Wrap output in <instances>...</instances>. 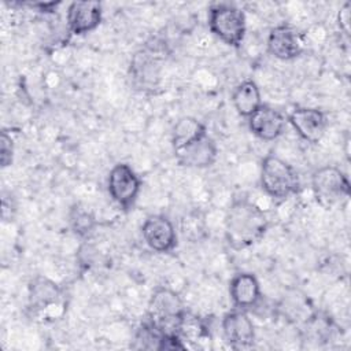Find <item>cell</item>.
<instances>
[{"mask_svg": "<svg viewBox=\"0 0 351 351\" xmlns=\"http://www.w3.org/2000/svg\"><path fill=\"white\" fill-rule=\"evenodd\" d=\"M97 255V251L92 244H82L80 251H78V261L80 265L84 267H90L95 263V256Z\"/></svg>", "mask_w": 351, "mask_h": 351, "instance_id": "603a6c76", "label": "cell"}, {"mask_svg": "<svg viewBox=\"0 0 351 351\" xmlns=\"http://www.w3.org/2000/svg\"><path fill=\"white\" fill-rule=\"evenodd\" d=\"M208 27L226 45L239 48L247 30L245 15L233 4H213L208 8Z\"/></svg>", "mask_w": 351, "mask_h": 351, "instance_id": "3957f363", "label": "cell"}, {"mask_svg": "<svg viewBox=\"0 0 351 351\" xmlns=\"http://www.w3.org/2000/svg\"><path fill=\"white\" fill-rule=\"evenodd\" d=\"M186 308L180 295L170 288H156L147 306V321L163 333H176V325Z\"/></svg>", "mask_w": 351, "mask_h": 351, "instance_id": "277c9868", "label": "cell"}, {"mask_svg": "<svg viewBox=\"0 0 351 351\" xmlns=\"http://www.w3.org/2000/svg\"><path fill=\"white\" fill-rule=\"evenodd\" d=\"M229 295L236 308L255 307L261 298V285L252 273H237L229 284Z\"/></svg>", "mask_w": 351, "mask_h": 351, "instance_id": "9a60e30c", "label": "cell"}, {"mask_svg": "<svg viewBox=\"0 0 351 351\" xmlns=\"http://www.w3.org/2000/svg\"><path fill=\"white\" fill-rule=\"evenodd\" d=\"M67 218L70 229L81 239H88L95 232L96 218L85 206L80 203L73 204L69 210Z\"/></svg>", "mask_w": 351, "mask_h": 351, "instance_id": "ffe728a7", "label": "cell"}, {"mask_svg": "<svg viewBox=\"0 0 351 351\" xmlns=\"http://www.w3.org/2000/svg\"><path fill=\"white\" fill-rule=\"evenodd\" d=\"M232 103L234 110L241 117H251L261 106V90L252 80H245L240 82L232 93Z\"/></svg>", "mask_w": 351, "mask_h": 351, "instance_id": "2e32d148", "label": "cell"}, {"mask_svg": "<svg viewBox=\"0 0 351 351\" xmlns=\"http://www.w3.org/2000/svg\"><path fill=\"white\" fill-rule=\"evenodd\" d=\"M60 298L59 287L45 277H36L29 284V304L32 308L43 310L55 304Z\"/></svg>", "mask_w": 351, "mask_h": 351, "instance_id": "e0dca14e", "label": "cell"}, {"mask_svg": "<svg viewBox=\"0 0 351 351\" xmlns=\"http://www.w3.org/2000/svg\"><path fill=\"white\" fill-rule=\"evenodd\" d=\"M207 133L206 126L193 117H184L177 121L171 132V145L173 149L181 148L182 145L191 143L192 140Z\"/></svg>", "mask_w": 351, "mask_h": 351, "instance_id": "d6986e66", "label": "cell"}, {"mask_svg": "<svg viewBox=\"0 0 351 351\" xmlns=\"http://www.w3.org/2000/svg\"><path fill=\"white\" fill-rule=\"evenodd\" d=\"M60 4V1H51V3H27L29 7L32 8H36L40 12H45V14H49V12H53L56 10V7Z\"/></svg>", "mask_w": 351, "mask_h": 351, "instance_id": "d4e9b609", "label": "cell"}, {"mask_svg": "<svg viewBox=\"0 0 351 351\" xmlns=\"http://www.w3.org/2000/svg\"><path fill=\"white\" fill-rule=\"evenodd\" d=\"M176 333L181 337V340L189 341V343H197L202 340H207L210 337L208 328L206 322L192 314L191 311H184V314L180 317L177 325H176Z\"/></svg>", "mask_w": 351, "mask_h": 351, "instance_id": "ac0fdd59", "label": "cell"}, {"mask_svg": "<svg viewBox=\"0 0 351 351\" xmlns=\"http://www.w3.org/2000/svg\"><path fill=\"white\" fill-rule=\"evenodd\" d=\"M288 122L300 138L311 144L321 141L328 126L325 112L313 107L295 108L289 114Z\"/></svg>", "mask_w": 351, "mask_h": 351, "instance_id": "9c48e42d", "label": "cell"}, {"mask_svg": "<svg viewBox=\"0 0 351 351\" xmlns=\"http://www.w3.org/2000/svg\"><path fill=\"white\" fill-rule=\"evenodd\" d=\"M285 123L287 121L280 111L265 104L248 117V128L251 133L263 141L278 138L284 132Z\"/></svg>", "mask_w": 351, "mask_h": 351, "instance_id": "5bb4252c", "label": "cell"}, {"mask_svg": "<svg viewBox=\"0 0 351 351\" xmlns=\"http://www.w3.org/2000/svg\"><path fill=\"white\" fill-rule=\"evenodd\" d=\"M311 189L317 202L329 208L350 196V181L337 166H322L313 173Z\"/></svg>", "mask_w": 351, "mask_h": 351, "instance_id": "5b68a950", "label": "cell"}, {"mask_svg": "<svg viewBox=\"0 0 351 351\" xmlns=\"http://www.w3.org/2000/svg\"><path fill=\"white\" fill-rule=\"evenodd\" d=\"M14 158V141L7 132H1L0 137V163L1 167H7L12 163Z\"/></svg>", "mask_w": 351, "mask_h": 351, "instance_id": "7402d4cb", "label": "cell"}, {"mask_svg": "<svg viewBox=\"0 0 351 351\" xmlns=\"http://www.w3.org/2000/svg\"><path fill=\"white\" fill-rule=\"evenodd\" d=\"M261 186L273 199L296 195L300 181L295 169L276 155H267L261 165Z\"/></svg>", "mask_w": 351, "mask_h": 351, "instance_id": "7a4b0ae2", "label": "cell"}, {"mask_svg": "<svg viewBox=\"0 0 351 351\" xmlns=\"http://www.w3.org/2000/svg\"><path fill=\"white\" fill-rule=\"evenodd\" d=\"M267 230L265 213L247 199L236 200L225 215V239L234 250L247 248L259 241Z\"/></svg>", "mask_w": 351, "mask_h": 351, "instance_id": "6da1fadb", "label": "cell"}, {"mask_svg": "<svg viewBox=\"0 0 351 351\" xmlns=\"http://www.w3.org/2000/svg\"><path fill=\"white\" fill-rule=\"evenodd\" d=\"M303 36L291 25H277L267 36V49L271 56L280 60L298 58L303 52Z\"/></svg>", "mask_w": 351, "mask_h": 351, "instance_id": "30bf717a", "label": "cell"}, {"mask_svg": "<svg viewBox=\"0 0 351 351\" xmlns=\"http://www.w3.org/2000/svg\"><path fill=\"white\" fill-rule=\"evenodd\" d=\"M129 74L136 89L140 90H152L158 86L159 75H160V64L156 56H154L152 51L141 49L134 53Z\"/></svg>", "mask_w": 351, "mask_h": 351, "instance_id": "4fadbf2b", "label": "cell"}, {"mask_svg": "<svg viewBox=\"0 0 351 351\" xmlns=\"http://www.w3.org/2000/svg\"><path fill=\"white\" fill-rule=\"evenodd\" d=\"M163 335L158 326L149 321H144L134 335L132 347L136 350H159Z\"/></svg>", "mask_w": 351, "mask_h": 351, "instance_id": "44dd1931", "label": "cell"}, {"mask_svg": "<svg viewBox=\"0 0 351 351\" xmlns=\"http://www.w3.org/2000/svg\"><path fill=\"white\" fill-rule=\"evenodd\" d=\"M225 340L233 347H248L255 340V328L245 310L236 308L223 315L221 322Z\"/></svg>", "mask_w": 351, "mask_h": 351, "instance_id": "7c38bea8", "label": "cell"}, {"mask_svg": "<svg viewBox=\"0 0 351 351\" xmlns=\"http://www.w3.org/2000/svg\"><path fill=\"white\" fill-rule=\"evenodd\" d=\"M67 26L73 34L82 36L95 30L103 18V8L99 1H73L67 7Z\"/></svg>", "mask_w": 351, "mask_h": 351, "instance_id": "8fae6325", "label": "cell"}, {"mask_svg": "<svg viewBox=\"0 0 351 351\" xmlns=\"http://www.w3.org/2000/svg\"><path fill=\"white\" fill-rule=\"evenodd\" d=\"M107 189L110 197L123 210H129L141 189V180L126 163H117L108 173Z\"/></svg>", "mask_w": 351, "mask_h": 351, "instance_id": "8992f818", "label": "cell"}, {"mask_svg": "<svg viewBox=\"0 0 351 351\" xmlns=\"http://www.w3.org/2000/svg\"><path fill=\"white\" fill-rule=\"evenodd\" d=\"M145 244L155 252L167 254L177 245V232L173 222L162 214L149 215L141 226Z\"/></svg>", "mask_w": 351, "mask_h": 351, "instance_id": "52a82bcc", "label": "cell"}, {"mask_svg": "<svg viewBox=\"0 0 351 351\" xmlns=\"http://www.w3.org/2000/svg\"><path fill=\"white\" fill-rule=\"evenodd\" d=\"M173 151L180 165L195 169H206L213 166L218 156L217 144L208 136V133H204L203 136Z\"/></svg>", "mask_w": 351, "mask_h": 351, "instance_id": "ba28073f", "label": "cell"}, {"mask_svg": "<svg viewBox=\"0 0 351 351\" xmlns=\"http://www.w3.org/2000/svg\"><path fill=\"white\" fill-rule=\"evenodd\" d=\"M350 21H351V4L344 3V5L337 12V25L346 36L350 34Z\"/></svg>", "mask_w": 351, "mask_h": 351, "instance_id": "cb8c5ba5", "label": "cell"}]
</instances>
